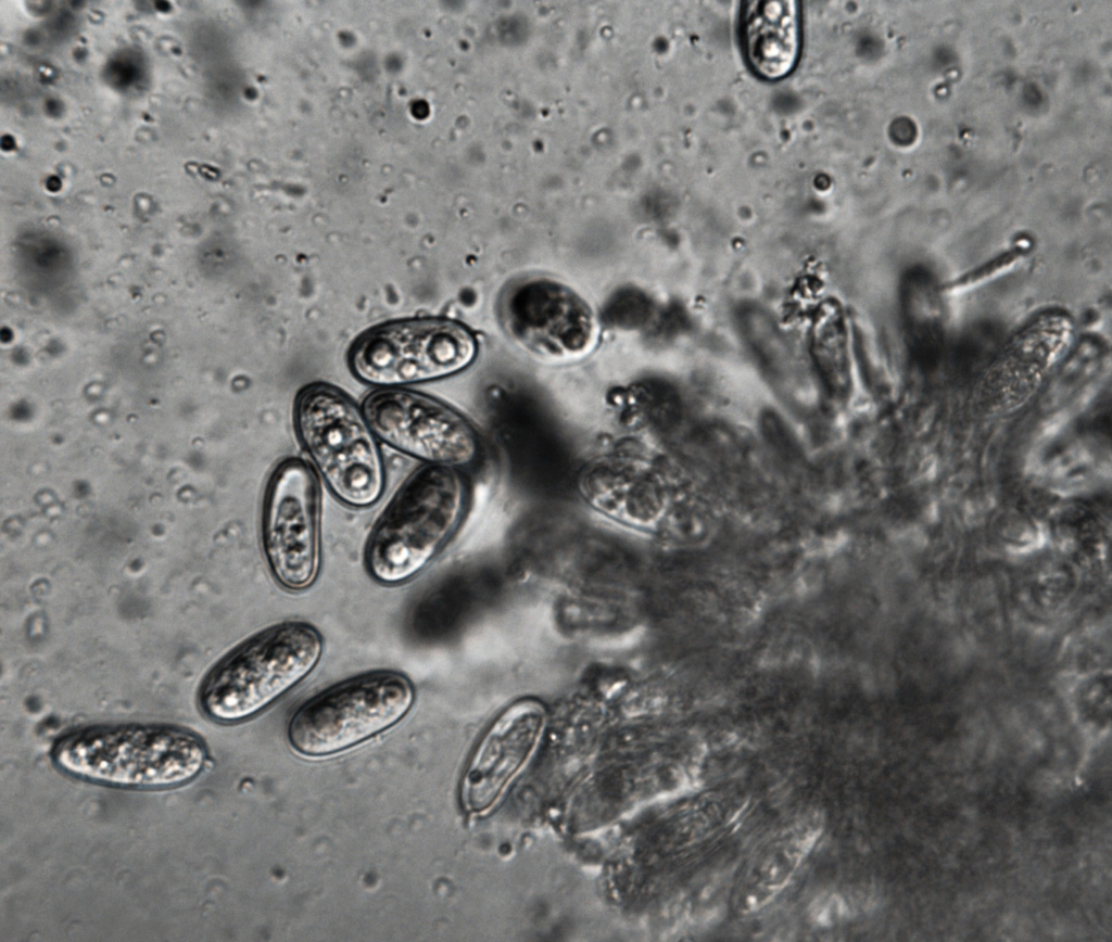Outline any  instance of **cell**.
Masks as SVG:
<instances>
[{
    "instance_id": "8fae6325",
    "label": "cell",
    "mask_w": 1112,
    "mask_h": 942,
    "mask_svg": "<svg viewBox=\"0 0 1112 942\" xmlns=\"http://www.w3.org/2000/svg\"><path fill=\"white\" fill-rule=\"evenodd\" d=\"M1066 317H1041L1018 333L985 372L975 402L990 415L1020 409L1039 390L1072 340Z\"/></svg>"
},
{
    "instance_id": "5bb4252c",
    "label": "cell",
    "mask_w": 1112,
    "mask_h": 942,
    "mask_svg": "<svg viewBox=\"0 0 1112 942\" xmlns=\"http://www.w3.org/2000/svg\"><path fill=\"white\" fill-rule=\"evenodd\" d=\"M742 40L753 69L768 79L787 75L800 48L796 1H748L742 13Z\"/></svg>"
},
{
    "instance_id": "30bf717a",
    "label": "cell",
    "mask_w": 1112,
    "mask_h": 942,
    "mask_svg": "<svg viewBox=\"0 0 1112 942\" xmlns=\"http://www.w3.org/2000/svg\"><path fill=\"white\" fill-rule=\"evenodd\" d=\"M546 722L542 703L522 699L506 708L472 752L460 785L466 812L484 814L501 799L534 753Z\"/></svg>"
},
{
    "instance_id": "52a82bcc",
    "label": "cell",
    "mask_w": 1112,
    "mask_h": 942,
    "mask_svg": "<svg viewBox=\"0 0 1112 942\" xmlns=\"http://www.w3.org/2000/svg\"><path fill=\"white\" fill-rule=\"evenodd\" d=\"M319 511V483L312 464L295 456L280 461L265 489L261 535L269 571L287 590H305L318 576Z\"/></svg>"
},
{
    "instance_id": "4fadbf2b",
    "label": "cell",
    "mask_w": 1112,
    "mask_h": 942,
    "mask_svg": "<svg viewBox=\"0 0 1112 942\" xmlns=\"http://www.w3.org/2000/svg\"><path fill=\"white\" fill-rule=\"evenodd\" d=\"M820 820L805 816L772 836L754 855L736 894L742 913L766 906L787 884L820 832Z\"/></svg>"
},
{
    "instance_id": "8992f818",
    "label": "cell",
    "mask_w": 1112,
    "mask_h": 942,
    "mask_svg": "<svg viewBox=\"0 0 1112 942\" xmlns=\"http://www.w3.org/2000/svg\"><path fill=\"white\" fill-rule=\"evenodd\" d=\"M477 343L464 326L446 319L403 320L377 327L351 347L353 374L381 389L402 387L456 374L471 365Z\"/></svg>"
},
{
    "instance_id": "ba28073f",
    "label": "cell",
    "mask_w": 1112,
    "mask_h": 942,
    "mask_svg": "<svg viewBox=\"0 0 1112 942\" xmlns=\"http://www.w3.org/2000/svg\"><path fill=\"white\" fill-rule=\"evenodd\" d=\"M362 410L379 441L425 464L460 471L478 458L479 438L470 422L430 396L380 389L364 399Z\"/></svg>"
},
{
    "instance_id": "7a4b0ae2",
    "label": "cell",
    "mask_w": 1112,
    "mask_h": 942,
    "mask_svg": "<svg viewBox=\"0 0 1112 942\" xmlns=\"http://www.w3.org/2000/svg\"><path fill=\"white\" fill-rule=\"evenodd\" d=\"M467 486L455 469L425 464L401 485L377 520L365 548V568L392 586L421 572L458 527Z\"/></svg>"
},
{
    "instance_id": "277c9868",
    "label": "cell",
    "mask_w": 1112,
    "mask_h": 942,
    "mask_svg": "<svg viewBox=\"0 0 1112 942\" xmlns=\"http://www.w3.org/2000/svg\"><path fill=\"white\" fill-rule=\"evenodd\" d=\"M324 640L303 621H286L254 635L222 662L200 692L202 711L220 723L260 713L303 680L318 664Z\"/></svg>"
},
{
    "instance_id": "7c38bea8",
    "label": "cell",
    "mask_w": 1112,
    "mask_h": 942,
    "mask_svg": "<svg viewBox=\"0 0 1112 942\" xmlns=\"http://www.w3.org/2000/svg\"><path fill=\"white\" fill-rule=\"evenodd\" d=\"M579 489L598 512L628 525L646 526L659 513V495L648 470L630 456L594 459L581 471Z\"/></svg>"
},
{
    "instance_id": "5b68a950",
    "label": "cell",
    "mask_w": 1112,
    "mask_h": 942,
    "mask_svg": "<svg viewBox=\"0 0 1112 942\" xmlns=\"http://www.w3.org/2000/svg\"><path fill=\"white\" fill-rule=\"evenodd\" d=\"M415 689L396 671H372L342 680L303 702L287 735L308 756L329 755L390 728L410 710Z\"/></svg>"
},
{
    "instance_id": "9c48e42d",
    "label": "cell",
    "mask_w": 1112,
    "mask_h": 942,
    "mask_svg": "<svg viewBox=\"0 0 1112 942\" xmlns=\"http://www.w3.org/2000/svg\"><path fill=\"white\" fill-rule=\"evenodd\" d=\"M500 316L510 338L531 355L551 362L585 357L597 342V324L584 301L565 284L528 277L508 285Z\"/></svg>"
},
{
    "instance_id": "3957f363",
    "label": "cell",
    "mask_w": 1112,
    "mask_h": 942,
    "mask_svg": "<svg viewBox=\"0 0 1112 942\" xmlns=\"http://www.w3.org/2000/svg\"><path fill=\"white\" fill-rule=\"evenodd\" d=\"M294 427L312 467L337 500L355 509L380 500L387 475L379 440L349 396L325 383L305 386L295 400Z\"/></svg>"
},
{
    "instance_id": "6da1fadb",
    "label": "cell",
    "mask_w": 1112,
    "mask_h": 942,
    "mask_svg": "<svg viewBox=\"0 0 1112 942\" xmlns=\"http://www.w3.org/2000/svg\"><path fill=\"white\" fill-rule=\"evenodd\" d=\"M52 759L64 773L119 788L165 789L185 785L203 769L199 737L163 725H98L62 737Z\"/></svg>"
},
{
    "instance_id": "9a60e30c",
    "label": "cell",
    "mask_w": 1112,
    "mask_h": 942,
    "mask_svg": "<svg viewBox=\"0 0 1112 942\" xmlns=\"http://www.w3.org/2000/svg\"><path fill=\"white\" fill-rule=\"evenodd\" d=\"M810 349L829 391L843 395L847 385V335L837 304L829 302L816 315L810 330Z\"/></svg>"
}]
</instances>
